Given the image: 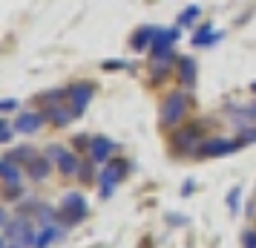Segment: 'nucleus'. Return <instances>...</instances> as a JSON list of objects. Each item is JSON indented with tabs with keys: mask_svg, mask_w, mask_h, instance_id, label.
Instances as JSON below:
<instances>
[{
	"mask_svg": "<svg viewBox=\"0 0 256 248\" xmlns=\"http://www.w3.org/2000/svg\"><path fill=\"white\" fill-rule=\"evenodd\" d=\"M184 113H187L184 93H170L162 104V124L164 127H173V124H178V121L184 118Z\"/></svg>",
	"mask_w": 256,
	"mask_h": 248,
	"instance_id": "obj_1",
	"label": "nucleus"
},
{
	"mask_svg": "<svg viewBox=\"0 0 256 248\" xmlns=\"http://www.w3.org/2000/svg\"><path fill=\"white\" fill-rule=\"evenodd\" d=\"M3 236L6 239H12V242H18V245H35V239H38V234H35V228H32V222L29 219H14V222H9V225H3Z\"/></svg>",
	"mask_w": 256,
	"mask_h": 248,
	"instance_id": "obj_2",
	"label": "nucleus"
},
{
	"mask_svg": "<svg viewBox=\"0 0 256 248\" xmlns=\"http://www.w3.org/2000/svg\"><path fill=\"white\" fill-rule=\"evenodd\" d=\"M86 216V199L81 193H66L64 205H60V222L64 225H75Z\"/></svg>",
	"mask_w": 256,
	"mask_h": 248,
	"instance_id": "obj_3",
	"label": "nucleus"
},
{
	"mask_svg": "<svg viewBox=\"0 0 256 248\" xmlns=\"http://www.w3.org/2000/svg\"><path fill=\"white\" fill-rule=\"evenodd\" d=\"M46 156L52 159V162H58V167H60V173H64V176H75V173L81 170L75 153H70V150H66V147H60V144H49Z\"/></svg>",
	"mask_w": 256,
	"mask_h": 248,
	"instance_id": "obj_4",
	"label": "nucleus"
},
{
	"mask_svg": "<svg viewBox=\"0 0 256 248\" xmlns=\"http://www.w3.org/2000/svg\"><path fill=\"white\" fill-rule=\"evenodd\" d=\"M92 93H95V84H90V81H81L75 87H70V101H72V113L75 116H81L86 110V104L92 101Z\"/></svg>",
	"mask_w": 256,
	"mask_h": 248,
	"instance_id": "obj_5",
	"label": "nucleus"
},
{
	"mask_svg": "<svg viewBox=\"0 0 256 248\" xmlns=\"http://www.w3.org/2000/svg\"><path fill=\"white\" fill-rule=\"evenodd\" d=\"M112 153H116V142H110L106 136L90 139V159H92V162H110Z\"/></svg>",
	"mask_w": 256,
	"mask_h": 248,
	"instance_id": "obj_6",
	"label": "nucleus"
},
{
	"mask_svg": "<svg viewBox=\"0 0 256 248\" xmlns=\"http://www.w3.org/2000/svg\"><path fill=\"white\" fill-rule=\"evenodd\" d=\"M236 147H242V142H230V139H210L198 147V156H228Z\"/></svg>",
	"mask_w": 256,
	"mask_h": 248,
	"instance_id": "obj_7",
	"label": "nucleus"
},
{
	"mask_svg": "<svg viewBox=\"0 0 256 248\" xmlns=\"http://www.w3.org/2000/svg\"><path fill=\"white\" fill-rule=\"evenodd\" d=\"M44 118H46V116H38V113H29V110H24L20 116L14 118V130H18V133H26V136H32V133H38L40 127H44Z\"/></svg>",
	"mask_w": 256,
	"mask_h": 248,
	"instance_id": "obj_8",
	"label": "nucleus"
},
{
	"mask_svg": "<svg viewBox=\"0 0 256 248\" xmlns=\"http://www.w3.org/2000/svg\"><path fill=\"white\" fill-rule=\"evenodd\" d=\"M127 173V162H118V165H106V170L101 173V193L110 196L112 193V185H116L118 179Z\"/></svg>",
	"mask_w": 256,
	"mask_h": 248,
	"instance_id": "obj_9",
	"label": "nucleus"
},
{
	"mask_svg": "<svg viewBox=\"0 0 256 248\" xmlns=\"http://www.w3.org/2000/svg\"><path fill=\"white\" fill-rule=\"evenodd\" d=\"M0 173H3V185H6V188H20L24 173H20V167L14 165L12 159L3 156V162H0Z\"/></svg>",
	"mask_w": 256,
	"mask_h": 248,
	"instance_id": "obj_10",
	"label": "nucleus"
},
{
	"mask_svg": "<svg viewBox=\"0 0 256 248\" xmlns=\"http://www.w3.org/2000/svg\"><path fill=\"white\" fill-rule=\"evenodd\" d=\"M198 142V127H184V130H178L176 133V147L182 150H190V153H198V147L202 144H196Z\"/></svg>",
	"mask_w": 256,
	"mask_h": 248,
	"instance_id": "obj_11",
	"label": "nucleus"
},
{
	"mask_svg": "<svg viewBox=\"0 0 256 248\" xmlns=\"http://www.w3.org/2000/svg\"><path fill=\"white\" fill-rule=\"evenodd\" d=\"M49 167H52V159L49 156H35L26 165V173H29V179H35V182H44L49 176Z\"/></svg>",
	"mask_w": 256,
	"mask_h": 248,
	"instance_id": "obj_12",
	"label": "nucleus"
},
{
	"mask_svg": "<svg viewBox=\"0 0 256 248\" xmlns=\"http://www.w3.org/2000/svg\"><path fill=\"white\" fill-rule=\"evenodd\" d=\"M156 35H158V29H156V26H141L138 32L132 35L130 44H132V49H147L152 41H156Z\"/></svg>",
	"mask_w": 256,
	"mask_h": 248,
	"instance_id": "obj_13",
	"label": "nucleus"
},
{
	"mask_svg": "<svg viewBox=\"0 0 256 248\" xmlns=\"http://www.w3.org/2000/svg\"><path fill=\"white\" fill-rule=\"evenodd\" d=\"M222 38V32H216L210 24H204L202 29H196V35H193V47H210V44H216Z\"/></svg>",
	"mask_w": 256,
	"mask_h": 248,
	"instance_id": "obj_14",
	"label": "nucleus"
},
{
	"mask_svg": "<svg viewBox=\"0 0 256 248\" xmlns=\"http://www.w3.org/2000/svg\"><path fill=\"white\" fill-rule=\"evenodd\" d=\"M178 75L184 87H196V61L193 58H182L178 61Z\"/></svg>",
	"mask_w": 256,
	"mask_h": 248,
	"instance_id": "obj_15",
	"label": "nucleus"
},
{
	"mask_svg": "<svg viewBox=\"0 0 256 248\" xmlns=\"http://www.w3.org/2000/svg\"><path fill=\"white\" fill-rule=\"evenodd\" d=\"M46 118L52 121V124L64 127V124H70V118H75V113H70L66 107H49V110H46Z\"/></svg>",
	"mask_w": 256,
	"mask_h": 248,
	"instance_id": "obj_16",
	"label": "nucleus"
},
{
	"mask_svg": "<svg viewBox=\"0 0 256 248\" xmlns=\"http://www.w3.org/2000/svg\"><path fill=\"white\" fill-rule=\"evenodd\" d=\"M35 156L38 153L32 150V147H14V150H9V153H6V159H12L14 165H29Z\"/></svg>",
	"mask_w": 256,
	"mask_h": 248,
	"instance_id": "obj_17",
	"label": "nucleus"
},
{
	"mask_svg": "<svg viewBox=\"0 0 256 248\" xmlns=\"http://www.w3.org/2000/svg\"><path fill=\"white\" fill-rule=\"evenodd\" d=\"M55 236H58V228H55V225H44V231H40L38 239H35V248H49L55 242Z\"/></svg>",
	"mask_w": 256,
	"mask_h": 248,
	"instance_id": "obj_18",
	"label": "nucleus"
},
{
	"mask_svg": "<svg viewBox=\"0 0 256 248\" xmlns=\"http://www.w3.org/2000/svg\"><path fill=\"white\" fill-rule=\"evenodd\" d=\"M233 118H236V121H250V118H256V104L239 107V113H233Z\"/></svg>",
	"mask_w": 256,
	"mask_h": 248,
	"instance_id": "obj_19",
	"label": "nucleus"
},
{
	"mask_svg": "<svg viewBox=\"0 0 256 248\" xmlns=\"http://www.w3.org/2000/svg\"><path fill=\"white\" fill-rule=\"evenodd\" d=\"M196 15H198V6H187L184 12L178 15V24H182V26H190V24H193V18H196Z\"/></svg>",
	"mask_w": 256,
	"mask_h": 248,
	"instance_id": "obj_20",
	"label": "nucleus"
},
{
	"mask_svg": "<svg viewBox=\"0 0 256 248\" xmlns=\"http://www.w3.org/2000/svg\"><path fill=\"white\" fill-rule=\"evenodd\" d=\"M239 196H242V188H233L230 193H228V208H230V213L239 211Z\"/></svg>",
	"mask_w": 256,
	"mask_h": 248,
	"instance_id": "obj_21",
	"label": "nucleus"
},
{
	"mask_svg": "<svg viewBox=\"0 0 256 248\" xmlns=\"http://www.w3.org/2000/svg\"><path fill=\"white\" fill-rule=\"evenodd\" d=\"M12 136H14V124L3 121V124H0V142H3V144H6V142H12Z\"/></svg>",
	"mask_w": 256,
	"mask_h": 248,
	"instance_id": "obj_22",
	"label": "nucleus"
},
{
	"mask_svg": "<svg viewBox=\"0 0 256 248\" xmlns=\"http://www.w3.org/2000/svg\"><path fill=\"white\" fill-rule=\"evenodd\" d=\"M242 245L244 248H256V231H244L242 234Z\"/></svg>",
	"mask_w": 256,
	"mask_h": 248,
	"instance_id": "obj_23",
	"label": "nucleus"
},
{
	"mask_svg": "<svg viewBox=\"0 0 256 248\" xmlns=\"http://www.w3.org/2000/svg\"><path fill=\"white\" fill-rule=\"evenodd\" d=\"M14 107H18V101H14V98H3V101H0V113H12Z\"/></svg>",
	"mask_w": 256,
	"mask_h": 248,
	"instance_id": "obj_24",
	"label": "nucleus"
},
{
	"mask_svg": "<svg viewBox=\"0 0 256 248\" xmlns=\"http://www.w3.org/2000/svg\"><path fill=\"white\" fill-rule=\"evenodd\" d=\"M78 176H81V182H92V170H90V165H84L81 170H78Z\"/></svg>",
	"mask_w": 256,
	"mask_h": 248,
	"instance_id": "obj_25",
	"label": "nucleus"
},
{
	"mask_svg": "<svg viewBox=\"0 0 256 248\" xmlns=\"http://www.w3.org/2000/svg\"><path fill=\"white\" fill-rule=\"evenodd\" d=\"M127 67V61H104V70H121Z\"/></svg>",
	"mask_w": 256,
	"mask_h": 248,
	"instance_id": "obj_26",
	"label": "nucleus"
},
{
	"mask_svg": "<svg viewBox=\"0 0 256 248\" xmlns=\"http://www.w3.org/2000/svg\"><path fill=\"white\" fill-rule=\"evenodd\" d=\"M239 142H242V144H248V142H256V127H254V130L248 127V130H244V136L239 139Z\"/></svg>",
	"mask_w": 256,
	"mask_h": 248,
	"instance_id": "obj_27",
	"label": "nucleus"
},
{
	"mask_svg": "<svg viewBox=\"0 0 256 248\" xmlns=\"http://www.w3.org/2000/svg\"><path fill=\"white\" fill-rule=\"evenodd\" d=\"M250 87H254V93H256V84H250Z\"/></svg>",
	"mask_w": 256,
	"mask_h": 248,
	"instance_id": "obj_28",
	"label": "nucleus"
}]
</instances>
